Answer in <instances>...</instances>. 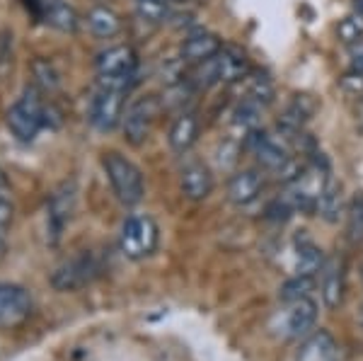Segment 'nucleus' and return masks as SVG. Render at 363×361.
I'll use <instances>...</instances> for the list:
<instances>
[{
	"instance_id": "obj_1",
	"label": "nucleus",
	"mask_w": 363,
	"mask_h": 361,
	"mask_svg": "<svg viewBox=\"0 0 363 361\" xmlns=\"http://www.w3.org/2000/svg\"><path fill=\"white\" fill-rule=\"evenodd\" d=\"M330 167L322 158H313L298 172V177L286 184L281 201L289 206L291 213H315L320 206V199L325 194L327 184H330Z\"/></svg>"
},
{
	"instance_id": "obj_2",
	"label": "nucleus",
	"mask_w": 363,
	"mask_h": 361,
	"mask_svg": "<svg viewBox=\"0 0 363 361\" xmlns=\"http://www.w3.org/2000/svg\"><path fill=\"white\" fill-rule=\"evenodd\" d=\"M56 124H58V114L39 97L37 90H27L8 109V129L22 143H32L39 136V131Z\"/></svg>"
},
{
	"instance_id": "obj_3",
	"label": "nucleus",
	"mask_w": 363,
	"mask_h": 361,
	"mask_svg": "<svg viewBox=\"0 0 363 361\" xmlns=\"http://www.w3.org/2000/svg\"><path fill=\"white\" fill-rule=\"evenodd\" d=\"M102 165H104V172H107L116 199L124 204V206H136L145 194V182H143L140 167L133 160H128L126 155L116 153V150L104 155Z\"/></svg>"
},
{
	"instance_id": "obj_4",
	"label": "nucleus",
	"mask_w": 363,
	"mask_h": 361,
	"mask_svg": "<svg viewBox=\"0 0 363 361\" xmlns=\"http://www.w3.org/2000/svg\"><path fill=\"white\" fill-rule=\"evenodd\" d=\"M95 71H97V83L119 85L131 90L138 71V56L133 51V46L128 44L109 46V49H104L95 58Z\"/></svg>"
},
{
	"instance_id": "obj_5",
	"label": "nucleus",
	"mask_w": 363,
	"mask_h": 361,
	"mask_svg": "<svg viewBox=\"0 0 363 361\" xmlns=\"http://www.w3.org/2000/svg\"><path fill=\"white\" fill-rule=\"evenodd\" d=\"M162 100L155 95H143L136 97L131 104L126 107L124 119H121V131H124L126 143L131 145H143L148 141V136L155 129V121L157 116L162 114Z\"/></svg>"
},
{
	"instance_id": "obj_6",
	"label": "nucleus",
	"mask_w": 363,
	"mask_h": 361,
	"mask_svg": "<svg viewBox=\"0 0 363 361\" xmlns=\"http://www.w3.org/2000/svg\"><path fill=\"white\" fill-rule=\"evenodd\" d=\"M126 95L128 87L97 83V90L90 100V124L104 133L121 126V119H124L126 112Z\"/></svg>"
},
{
	"instance_id": "obj_7",
	"label": "nucleus",
	"mask_w": 363,
	"mask_h": 361,
	"mask_svg": "<svg viewBox=\"0 0 363 361\" xmlns=\"http://www.w3.org/2000/svg\"><path fill=\"white\" fill-rule=\"evenodd\" d=\"M160 231L150 216H131L124 221L119 233V250L128 260H145L157 250Z\"/></svg>"
},
{
	"instance_id": "obj_8",
	"label": "nucleus",
	"mask_w": 363,
	"mask_h": 361,
	"mask_svg": "<svg viewBox=\"0 0 363 361\" xmlns=\"http://www.w3.org/2000/svg\"><path fill=\"white\" fill-rule=\"evenodd\" d=\"M315 323H318V304L310 296H306V299L286 304V308L277 313L269 328L281 340H301L315 328Z\"/></svg>"
},
{
	"instance_id": "obj_9",
	"label": "nucleus",
	"mask_w": 363,
	"mask_h": 361,
	"mask_svg": "<svg viewBox=\"0 0 363 361\" xmlns=\"http://www.w3.org/2000/svg\"><path fill=\"white\" fill-rule=\"evenodd\" d=\"M75 199H78V191H75V182H63L49 199V209H46V231L51 235V243H56L61 238L63 228L68 226V221L73 218L75 211Z\"/></svg>"
},
{
	"instance_id": "obj_10",
	"label": "nucleus",
	"mask_w": 363,
	"mask_h": 361,
	"mask_svg": "<svg viewBox=\"0 0 363 361\" xmlns=\"http://www.w3.org/2000/svg\"><path fill=\"white\" fill-rule=\"evenodd\" d=\"M99 274V262L92 257L90 252H83L78 257L68 260L66 265H61L51 277V284L61 291H73L78 287H85L92 279Z\"/></svg>"
},
{
	"instance_id": "obj_11",
	"label": "nucleus",
	"mask_w": 363,
	"mask_h": 361,
	"mask_svg": "<svg viewBox=\"0 0 363 361\" xmlns=\"http://www.w3.org/2000/svg\"><path fill=\"white\" fill-rule=\"evenodd\" d=\"M27 8L32 10L37 20L46 22L58 32H75L80 25V17L66 0H25Z\"/></svg>"
},
{
	"instance_id": "obj_12",
	"label": "nucleus",
	"mask_w": 363,
	"mask_h": 361,
	"mask_svg": "<svg viewBox=\"0 0 363 361\" xmlns=\"http://www.w3.org/2000/svg\"><path fill=\"white\" fill-rule=\"evenodd\" d=\"M220 49H223V42H220L218 34L199 29V32H191L184 37V42L179 46V61L186 63V66H196V63L213 58Z\"/></svg>"
},
{
	"instance_id": "obj_13",
	"label": "nucleus",
	"mask_w": 363,
	"mask_h": 361,
	"mask_svg": "<svg viewBox=\"0 0 363 361\" xmlns=\"http://www.w3.org/2000/svg\"><path fill=\"white\" fill-rule=\"evenodd\" d=\"M32 313V296L17 284H0V325H17Z\"/></svg>"
},
{
	"instance_id": "obj_14",
	"label": "nucleus",
	"mask_w": 363,
	"mask_h": 361,
	"mask_svg": "<svg viewBox=\"0 0 363 361\" xmlns=\"http://www.w3.org/2000/svg\"><path fill=\"white\" fill-rule=\"evenodd\" d=\"M182 191H184L186 199L191 201H201L213 191V172L206 162L201 160H191L182 167Z\"/></svg>"
},
{
	"instance_id": "obj_15",
	"label": "nucleus",
	"mask_w": 363,
	"mask_h": 361,
	"mask_svg": "<svg viewBox=\"0 0 363 361\" xmlns=\"http://www.w3.org/2000/svg\"><path fill=\"white\" fill-rule=\"evenodd\" d=\"M201 136V119L196 112H179L167 131V143L174 153L184 155L186 150L194 148V143Z\"/></svg>"
},
{
	"instance_id": "obj_16",
	"label": "nucleus",
	"mask_w": 363,
	"mask_h": 361,
	"mask_svg": "<svg viewBox=\"0 0 363 361\" xmlns=\"http://www.w3.org/2000/svg\"><path fill=\"white\" fill-rule=\"evenodd\" d=\"M264 189V174L259 170H240L228 182V199L235 206H250L252 201L259 199Z\"/></svg>"
},
{
	"instance_id": "obj_17",
	"label": "nucleus",
	"mask_w": 363,
	"mask_h": 361,
	"mask_svg": "<svg viewBox=\"0 0 363 361\" xmlns=\"http://www.w3.org/2000/svg\"><path fill=\"white\" fill-rule=\"evenodd\" d=\"M216 66H218L220 85L242 83V80L252 73L250 58L240 49H235V46H223V49L216 54Z\"/></svg>"
},
{
	"instance_id": "obj_18",
	"label": "nucleus",
	"mask_w": 363,
	"mask_h": 361,
	"mask_svg": "<svg viewBox=\"0 0 363 361\" xmlns=\"http://www.w3.org/2000/svg\"><path fill=\"white\" fill-rule=\"evenodd\" d=\"M322 282H320V291H322V301H325L327 308H337L344 301V289H347V274H344V262L339 257H332L325 262L322 267Z\"/></svg>"
},
{
	"instance_id": "obj_19",
	"label": "nucleus",
	"mask_w": 363,
	"mask_h": 361,
	"mask_svg": "<svg viewBox=\"0 0 363 361\" xmlns=\"http://www.w3.org/2000/svg\"><path fill=\"white\" fill-rule=\"evenodd\" d=\"M339 347L337 340L327 330H318L308 337L296 354V361H337Z\"/></svg>"
},
{
	"instance_id": "obj_20",
	"label": "nucleus",
	"mask_w": 363,
	"mask_h": 361,
	"mask_svg": "<svg viewBox=\"0 0 363 361\" xmlns=\"http://www.w3.org/2000/svg\"><path fill=\"white\" fill-rule=\"evenodd\" d=\"M85 22H87V29H90L97 39H112L121 32V27H124L121 25L119 13H114V10L107 8V5L92 8L90 13H87Z\"/></svg>"
},
{
	"instance_id": "obj_21",
	"label": "nucleus",
	"mask_w": 363,
	"mask_h": 361,
	"mask_svg": "<svg viewBox=\"0 0 363 361\" xmlns=\"http://www.w3.org/2000/svg\"><path fill=\"white\" fill-rule=\"evenodd\" d=\"M240 85H242V100H250L259 107H269L277 97L274 83L267 73H250Z\"/></svg>"
},
{
	"instance_id": "obj_22",
	"label": "nucleus",
	"mask_w": 363,
	"mask_h": 361,
	"mask_svg": "<svg viewBox=\"0 0 363 361\" xmlns=\"http://www.w3.org/2000/svg\"><path fill=\"white\" fill-rule=\"evenodd\" d=\"M325 255L322 250L310 240H301L296 250V274L298 277H315L325 267Z\"/></svg>"
},
{
	"instance_id": "obj_23",
	"label": "nucleus",
	"mask_w": 363,
	"mask_h": 361,
	"mask_svg": "<svg viewBox=\"0 0 363 361\" xmlns=\"http://www.w3.org/2000/svg\"><path fill=\"white\" fill-rule=\"evenodd\" d=\"M313 114H315V102L310 100L308 95H296L294 100L286 104L284 116H281V124L291 126V129H303Z\"/></svg>"
},
{
	"instance_id": "obj_24",
	"label": "nucleus",
	"mask_w": 363,
	"mask_h": 361,
	"mask_svg": "<svg viewBox=\"0 0 363 361\" xmlns=\"http://www.w3.org/2000/svg\"><path fill=\"white\" fill-rule=\"evenodd\" d=\"M169 3L172 0H133V8L140 22L157 27L169 17Z\"/></svg>"
},
{
	"instance_id": "obj_25",
	"label": "nucleus",
	"mask_w": 363,
	"mask_h": 361,
	"mask_svg": "<svg viewBox=\"0 0 363 361\" xmlns=\"http://www.w3.org/2000/svg\"><path fill=\"white\" fill-rule=\"evenodd\" d=\"M342 201H344L342 199V187L335 182H330L325 189V194H322V199H320V206H318L320 216L325 221H330V223L339 221V216H342Z\"/></svg>"
},
{
	"instance_id": "obj_26",
	"label": "nucleus",
	"mask_w": 363,
	"mask_h": 361,
	"mask_svg": "<svg viewBox=\"0 0 363 361\" xmlns=\"http://www.w3.org/2000/svg\"><path fill=\"white\" fill-rule=\"evenodd\" d=\"M337 37L342 44L354 46L363 39V15L361 13H351L344 17L342 22L337 25Z\"/></svg>"
},
{
	"instance_id": "obj_27",
	"label": "nucleus",
	"mask_w": 363,
	"mask_h": 361,
	"mask_svg": "<svg viewBox=\"0 0 363 361\" xmlns=\"http://www.w3.org/2000/svg\"><path fill=\"white\" fill-rule=\"evenodd\" d=\"M315 287V277H294L281 287V301L284 304H291V301H298V299H306V296L313 291Z\"/></svg>"
},
{
	"instance_id": "obj_28",
	"label": "nucleus",
	"mask_w": 363,
	"mask_h": 361,
	"mask_svg": "<svg viewBox=\"0 0 363 361\" xmlns=\"http://www.w3.org/2000/svg\"><path fill=\"white\" fill-rule=\"evenodd\" d=\"M15 216V204H13V189H10L5 174L0 172V235L10 228Z\"/></svg>"
},
{
	"instance_id": "obj_29",
	"label": "nucleus",
	"mask_w": 363,
	"mask_h": 361,
	"mask_svg": "<svg viewBox=\"0 0 363 361\" xmlns=\"http://www.w3.org/2000/svg\"><path fill=\"white\" fill-rule=\"evenodd\" d=\"M339 87L354 100H363V68L351 66L347 73L339 78Z\"/></svg>"
},
{
	"instance_id": "obj_30",
	"label": "nucleus",
	"mask_w": 363,
	"mask_h": 361,
	"mask_svg": "<svg viewBox=\"0 0 363 361\" xmlns=\"http://www.w3.org/2000/svg\"><path fill=\"white\" fill-rule=\"evenodd\" d=\"M34 78H37V85L42 87L44 92H51L58 87V73L49 61L34 63Z\"/></svg>"
},
{
	"instance_id": "obj_31",
	"label": "nucleus",
	"mask_w": 363,
	"mask_h": 361,
	"mask_svg": "<svg viewBox=\"0 0 363 361\" xmlns=\"http://www.w3.org/2000/svg\"><path fill=\"white\" fill-rule=\"evenodd\" d=\"M351 235L363 238V201L351 209Z\"/></svg>"
},
{
	"instance_id": "obj_32",
	"label": "nucleus",
	"mask_w": 363,
	"mask_h": 361,
	"mask_svg": "<svg viewBox=\"0 0 363 361\" xmlns=\"http://www.w3.org/2000/svg\"><path fill=\"white\" fill-rule=\"evenodd\" d=\"M349 56H351V63H354V68H363V39L359 44L349 46Z\"/></svg>"
},
{
	"instance_id": "obj_33",
	"label": "nucleus",
	"mask_w": 363,
	"mask_h": 361,
	"mask_svg": "<svg viewBox=\"0 0 363 361\" xmlns=\"http://www.w3.org/2000/svg\"><path fill=\"white\" fill-rule=\"evenodd\" d=\"M354 13H361L363 15V0H354Z\"/></svg>"
},
{
	"instance_id": "obj_34",
	"label": "nucleus",
	"mask_w": 363,
	"mask_h": 361,
	"mask_svg": "<svg viewBox=\"0 0 363 361\" xmlns=\"http://www.w3.org/2000/svg\"><path fill=\"white\" fill-rule=\"evenodd\" d=\"M172 3H184V0H172Z\"/></svg>"
},
{
	"instance_id": "obj_35",
	"label": "nucleus",
	"mask_w": 363,
	"mask_h": 361,
	"mask_svg": "<svg viewBox=\"0 0 363 361\" xmlns=\"http://www.w3.org/2000/svg\"><path fill=\"white\" fill-rule=\"evenodd\" d=\"M361 323H363V311H361Z\"/></svg>"
}]
</instances>
